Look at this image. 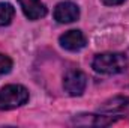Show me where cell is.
<instances>
[{
    "label": "cell",
    "mask_w": 129,
    "mask_h": 128,
    "mask_svg": "<svg viewBox=\"0 0 129 128\" xmlns=\"http://www.w3.org/2000/svg\"><path fill=\"white\" fill-rule=\"evenodd\" d=\"M92 66L99 74L113 75V74H119L126 69L128 59L122 53H102V54L95 56Z\"/></svg>",
    "instance_id": "6da1fadb"
},
{
    "label": "cell",
    "mask_w": 129,
    "mask_h": 128,
    "mask_svg": "<svg viewBox=\"0 0 129 128\" xmlns=\"http://www.w3.org/2000/svg\"><path fill=\"white\" fill-rule=\"evenodd\" d=\"M29 101V91L20 84H8L0 89V110H12Z\"/></svg>",
    "instance_id": "7a4b0ae2"
},
{
    "label": "cell",
    "mask_w": 129,
    "mask_h": 128,
    "mask_svg": "<svg viewBox=\"0 0 129 128\" xmlns=\"http://www.w3.org/2000/svg\"><path fill=\"white\" fill-rule=\"evenodd\" d=\"M87 84V78L86 74L81 72L80 69H72L69 72H66L63 78V88L64 91L72 96H80L83 95L84 89Z\"/></svg>",
    "instance_id": "3957f363"
},
{
    "label": "cell",
    "mask_w": 129,
    "mask_h": 128,
    "mask_svg": "<svg viewBox=\"0 0 129 128\" xmlns=\"http://www.w3.org/2000/svg\"><path fill=\"white\" fill-rule=\"evenodd\" d=\"M80 17V9L72 2H62L54 9V20L59 23H74Z\"/></svg>",
    "instance_id": "277c9868"
},
{
    "label": "cell",
    "mask_w": 129,
    "mask_h": 128,
    "mask_svg": "<svg viewBox=\"0 0 129 128\" xmlns=\"http://www.w3.org/2000/svg\"><path fill=\"white\" fill-rule=\"evenodd\" d=\"M59 42L68 51H78L86 47V36L80 30H69L59 38Z\"/></svg>",
    "instance_id": "5b68a950"
},
{
    "label": "cell",
    "mask_w": 129,
    "mask_h": 128,
    "mask_svg": "<svg viewBox=\"0 0 129 128\" xmlns=\"http://www.w3.org/2000/svg\"><path fill=\"white\" fill-rule=\"evenodd\" d=\"M24 15L29 20H39L47 15V6L42 3V0H18Z\"/></svg>",
    "instance_id": "8992f818"
},
{
    "label": "cell",
    "mask_w": 129,
    "mask_h": 128,
    "mask_svg": "<svg viewBox=\"0 0 129 128\" xmlns=\"http://www.w3.org/2000/svg\"><path fill=\"white\" fill-rule=\"evenodd\" d=\"M15 15V9L9 3H0V26L11 24L12 18Z\"/></svg>",
    "instance_id": "52a82bcc"
},
{
    "label": "cell",
    "mask_w": 129,
    "mask_h": 128,
    "mask_svg": "<svg viewBox=\"0 0 129 128\" xmlns=\"http://www.w3.org/2000/svg\"><path fill=\"white\" fill-rule=\"evenodd\" d=\"M11 68H12V60L8 56H5V54L0 53V75L8 74L11 71Z\"/></svg>",
    "instance_id": "ba28073f"
},
{
    "label": "cell",
    "mask_w": 129,
    "mask_h": 128,
    "mask_svg": "<svg viewBox=\"0 0 129 128\" xmlns=\"http://www.w3.org/2000/svg\"><path fill=\"white\" fill-rule=\"evenodd\" d=\"M102 2H104V5H107V6H116V5L123 3L125 0H102Z\"/></svg>",
    "instance_id": "9c48e42d"
}]
</instances>
